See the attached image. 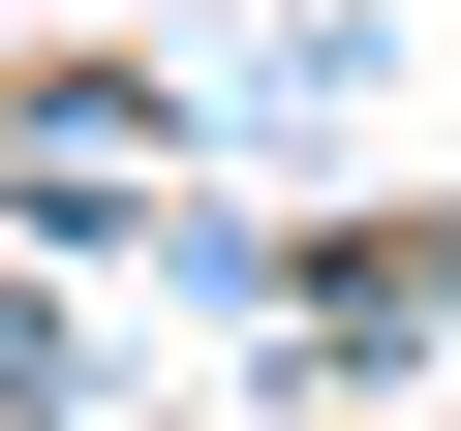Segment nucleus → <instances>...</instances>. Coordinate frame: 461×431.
<instances>
[{
  "label": "nucleus",
  "instance_id": "obj_1",
  "mask_svg": "<svg viewBox=\"0 0 461 431\" xmlns=\"http://www.w3.org/2000/svg\"><path fill=\"white\" fill-rule=\"evenodd\" d=\"M461 308V216H369V247H308V339H430Z\"/></svg>",
  "mask_w": 461,
  "mask_h": 431
}]
</instances>
